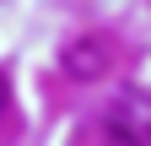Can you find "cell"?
I'll return each mask as SVG.
<instances>
[{
    "label": "cell",
    "mask_w": 151,
    "mask_h": 146,
    "mask_svg": "<svg viewBox=\"0 0 151 146\" xmlns=\"http://www.w3.org/2000/svg\"><path fill=\"white\" fill-rule=\"evenodd\" d=\"M108 135L119 146H151V103L146 98H124L108 114Z\"/></svg>",
    "instance_id": "obj_1"
},
{
    "label": "cell",
    "mask_w": 151,
    "mask_h": 146,
    "mask_svg": "<svg viewBox=\"0 0 151 146\" xmlns=\"http://www.w3.org/2000/svg\"><path fill=\"white\" fill-rule=\"evenodd\" d=\"M103 65H108V54H103V43H92V38H76L65 49V70H76V76H97Z\"/></svg>",
    "instance_id": "obj_2"
},
{
    "label": "cell",
    "mask_w": 151,
    "mask_h": 146,
    "mask_svg": "<svg viewBox=\"0 0 151 146\" xmlns=\"http://www.w3.org/2000/svg\"><path fill=\"white\" fill-rule=\"evenodd\" d=\"M6 103H11V87H6V76H0V119H6Z\"/></svg>",
    "instance_id": "obj_3"
}]
</instances>
